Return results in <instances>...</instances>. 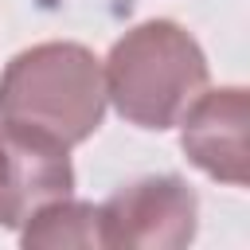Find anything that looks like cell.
<instances>
[{
	"instance_id": "6da1fadb",
	"label": "cell",
	"mask_w": 250,
	"mask_h": 250,
	"mask_svg": "<svg viewBox=\"0 0 250 250\" xmlns=\"http://www.w3.org/2000/svg\"><path fill=\"white\" fill-rule=\"evenodd\" d=\"M105 117V74L82 43H35L0 74V121L62 148L82 145Z\"/></svg>"
},
{
	"instance_id": "7a4b0ae2",
	"label": "cell",
	"mask_w": 250,
	"mask_h": 250,
	"mask_svg": "<svg viewBox=\"0 0 250 250\" xmlns=\"http://www.w3.org/2000/svg\"><path fill=\"white\" fill-rule=\"evenodd\" d=\"M105 102L137 129H172L207 90V55L172 20H145L125 31L105 66Z\"/></svg>"
},
{
	"instance_id": "3957f363",
	"label": "cell",
	"mask_w": 250,
	"mask_h": 250,
	"mask_svg": "<svg viewBox=\"0 0 250 250\" xmlns=\"http://www.w3.org/2000/svg\"><path fill=\"white\" fill-rule=\"evenodd\" d=\"M199 199L180 176H145L117 188L98 207L102 246L109 250H180L195 238Z\"/></svg>"
},
{
	"instance_id": "277c9868",
	"label": "cell",
	"mask_w": 250,
	"mask_h": 250,
	"mask_svg": "<svg viewBox=\"0 0 250 250\" xmlns=\"http://www.w3.org/2000/svg\"><path fill=\"white\" fill-rule=\"evenodd\" d=\"M70 148L0 121V227L20 230L39 207L74 191Z\"/></svg>"
},
{
	"instance_id": "5b68a950",
	"label": "cell",
	"mask_w": 250,
	"mask_h": 250,
	"mask_svg": "<svg viewBox=\"0 0 250 250\" xmlns=\"http://www.w3.org/2000/svg\"><path fill=\"white\" fill-rule=\"evenodd\" d=\"M246 117H250V98L242 86H223V90H203L180 125V145L188 160L207 172L219 184L246 188Z\"/></svg>"
},
{
	"instance_id": "8992f818",
	"label": "cell",
	"mask_w": 250,
	"mask_h": 250,
	"mask_svg": "<svg viewBox=\"0 0 250 250\" xmlns=\"http://www.w3.org/2000/svg\"><path fill=\"white\" fill-rule=\"evenodd\" d=\"M20 242L23 246H78V250H94L102 246V230H98V207L94 203H78V199H55L47 207H39L23 227H20Z\"/></svg>"
}]
</instances>
